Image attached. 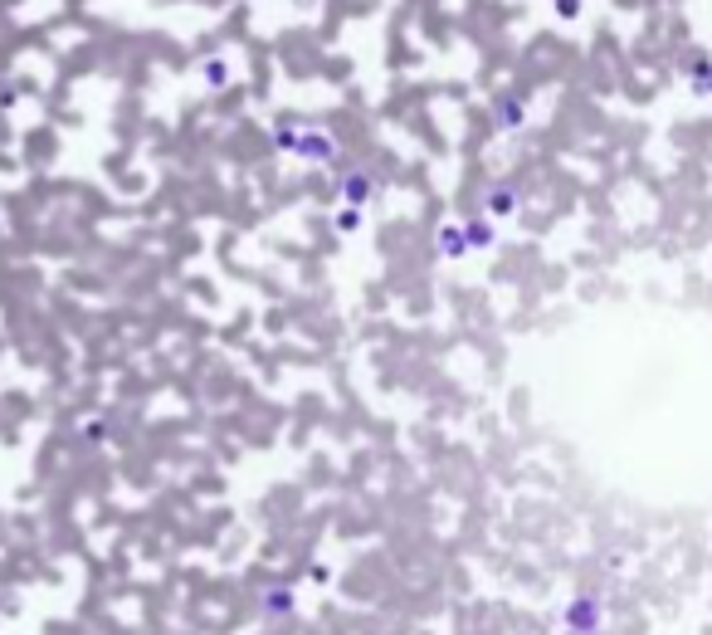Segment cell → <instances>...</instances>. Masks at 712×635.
Masks as SVG:
<instances>
[{
  "label": "cell",
  "mask_w": 712,
  "mask_h": 635,
  "mask_svg": "<svg viewBox=\"0 0 712 635\" xmlns=\"http://www.w3.org/2000/svg\"><path fill=\"white\" fill-rule=\"evenodd\" d=\"M484 201H488V215H513L517 210V186H488L484 191Z\"/></svg>",
  "instance_id": "3"
},
{
  "label": "cell",
  "mask_w": 712,
  "mask_h": 635,
  "mask_svg": "<svg viewBox=\"0 0 712 635\" xmlns=\"http://www.w3.org/2000/svg\"><path fill=\"white\" fill-rule=\"evenodd\" d=\"M561 621H566V630H571V635H600V630H606V606H600V596L581 592V596H571V602H566Z\"/></svg>",
  "instance_id": "1"
},
{
  "label": "cell",
  "mask_w": 712,
  "mask_h": 635,
  "mask_svg": "<svg viewBox=\"0 0 712 635\" xmlns=\"http://www.w3.org/2000/svg\"><path fill=\"white\" fill-rule=\"evenodd\" d=\"M464 249H468V230H458V225H444V230H439V255L458 259Z\"/></svg>",
  "instance_id": "4"
},
{
  "label": "cell",
  "mask_w": 712,
  "mask_h": 635,
  "mask_svg": "<svg viewBox=\"0 0 712 635\" xmlns=\"http://www.w3.org/2000/svg\"><path fill=\"white\" fill-rule=\"evenodd\" d=\"M557 15L561 20H576V15H581V0H557Z\"/></svg>",
  "instance_id": "8"
},
{
  "label": "cell",
  "mask_w": 712,
  "mask_h": 635,
  "mask_svg": "<svg viewBox=\"0 0 712 635\" xmlns=\"http://www.w3.org/2000/svg\"><path fill=\"white\" fill-rule=\"evenodd\" d=\"M522 117H527V98L522 93H503L498 98V127L513 133V127H522Z\"/></svg>",
  "instance_id": "2"
},
{
  "label": "cell",
  "mask_w": 712,
  "mask_h": 635,
  "mask_svg": "<svg viewBox=\"0 0 712 635\" xmlns=\"http://www.w3.org/2000/svg\"><path fill=\"white\" fill-rule=\"evenodd\" d=\"M356 225H361L356 210H337V230H356Z\"/></svg>",
  "instance_id": "7"
},
{
  "label": "cell",
  "mask_w": 712,
  "mask_h": 635,
  "mask_svg": "<svg viewBox=\"0 0 712 635\" xmlns=\"http://www.w3.org/2000/svg\"><path fill=\"white\" fill-rule=\"evenodd\" d=\"M468 245H474V249H488V245H493V225H488V220H474V225H468Z\"/></svg>",
  "instance_id": "6"
},
{
  "label": "cell",
  "mask_w": 712,
  "mask_h": 635,
  "mask_svg": "<svg viewBox=\"0 0 712 635\" xmlns=\"http://www.w3.org/2000/svg\"><path fill=\"white\" fill-rule=\"evenodd\" d=\"M693 93L712 98V69H707V59H698V64H693Z\"/></svg>",
  "instance_id": "5"
}]
</instances>
